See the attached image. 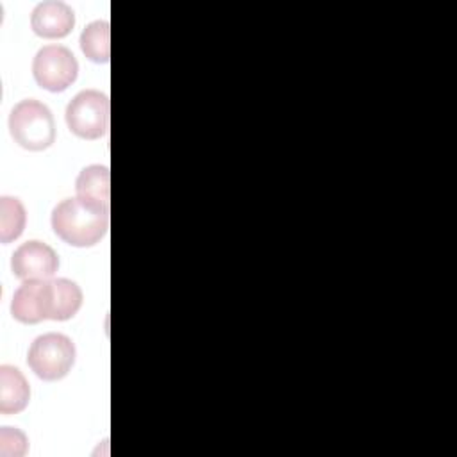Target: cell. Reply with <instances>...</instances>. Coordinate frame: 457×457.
Returning <instances> with one entry per match:
<instances>
[{"label":"cell","mask_w":457,"mask_h":457,"mask_svg":"<svg viewBox=\"0 0 457 457\" xmlns=\"http://www.w3.org/2000/svg\"><path fill=\"white\" fill-rule=\"evenodd\" d=\"M75 25L73 9L59 0H46L34 7L30 14V27L34 34L45 39L64 37Z\"/></svg>","instance_id":"8"},{"label":"cell","mask_w":457,"mask_h":457,"mask_svg":"<svg viewBox=\"0 0 457 457\" xmlns=\"http://www.w3.org/2000/svg\"><path fill=\"white\" fill-rule=\"evenodd\" d=\"M30 387L23 373L9 364L0 366V412L16 414L27 407Z\"/></svg>","instance_id":"9"},{"label":"cell","mask_w":457,"mask_h":457,"mask_svg":"<svg viewBox=\"0 0 457 457\" xmlns=\"http://www.w3.org/2000/svg\"><path fill=\"white\" fill-rule=\"evenodd\" d=\"M54 284V312L52 320L64 321L73 318L82 305L80 287L68 278H52Z\"/></svg>","instance_id":"12"},{"label":"cell","mask_w":457,"mask_h":457,"mask_svg":"<svg viewBox=\"0 0 457 457\" xmlns=\"http://www.w3.org/2000/svg\"><path fill=\"white\" fill-rule=\"evenodd\" d=\"M80 50L93 62H109L111 59L109 21L98 20L89 23L80 34Z\"/></svg>","instance_id":"11"},{"label":"cell","mask_w":457,"mask_h":457,"mask_svg":"<svg viewBox=\"0 0 457 457\" xmlns=\"http://www.w3.org/2000/svg\"><path fill=\"white\" fill-rule=\"evenodd\" d=\"M27 214L25 207L18 198L2 196L0 198V241L4 245L14 241L21 236L25 228Z\"/></svg>","instance_id":"13"},{"label":"cell","mask_w":457,"mask_h":457,"mask_svg":"<svg viewBox=\"0 0 457 457\" xmlns=\"http://www.w3.org/2000/svg\"><path fill=\"white\" fill-rule=\"evenodd\" d=\"M59 268V257L52 246L41 241L20 245L11 257V270L21 280L52 278Z\"/></svg>","instance_id":"7"},{"label":"cell","mask_w":457,"mask_h":457,"mask_svg":"<svg viewBox=\"0 0 457 457\" xmlns=\"http://www.w3.org/2000/svg\"><path fill=\"white\" fill-rule=\"evenodd\" d=\"M27 362L39 378L59 380L68 375L75 362V345L64 334H43L32 341Z\"/></svg>","instance_id":"3"},{"label":"cell","mask_w":457,"mask_h":457,"mask_svg":"<svg viewBox=\"0 0 457 457\" xmlns=\"http://www.w3.org/2000/svg\"><path fill=\"white\" fill-rule=\"evenodd\" d=\"M77 196L109 209V168L91 164L84 168L75 182Z\"/></svg>","instance_id":"10"},{"label":"cell","mask_w":457,"mask_h":457,"mask_svg":"<svg viewBox=\"0 0 457 457\" xmlns=\"http://www.w3.org/2000/svg\"><path fill=\"white\" fill-rule=\"evenodd\" d=\"M52 311H54L52 278L23 280V284L16 289L11 302L12 316L18 321L27 325H34L43 320H52Z\"/></svg>","instance_id":"6"},{"label":"cell","mask_w":457,"mask_h":457,"mask_svg":"<svg viewBox=\"0 0 457 457\" xmlns=\"http://www.w3.org/2000/svg\"><path fill=\"white\" fill-rule=\"evenodd\" d=\"M29 448V439L20 428L2 427L0 430V453L2 457H21Z\"/></svg>","instance_id":"14"},{"label":"cell","mask_w":457,"mask_h":457,"mask_svg":"<svg viewBox=\"0 0 457 457\" xmlns=\"http://www.w3.org/2000/svg\"><path fill=\"white\" fill-rule=\"evenodd\" d=\"M54 232L71 246H93L109 228V209L79 196L66 198L52 211Z\"/></svg>","instance_id":"1"},{"label":"cell","mask_w":457,"mask_h":457,"mask_svg":"<svg viewBox=\"0 0 457 457\" xmlns=\"http://www.w3.org/2000/svg\"><path fill=\"white\" fill-rule=\"evenodd\" d=\"M79 73V64L70 48L62 45L43 46L32 61V75L46 91L59 93L68 89Z\"/></svg>","instance_id":"5"},{"label":"cell","mask_w":457,"mask_h":457,"mask_svg":"<svg viewBox=\"0 0 457 457\" xmlns=\"http://www.w3.org/2000/svg\"><path fill=\"white\" fill-rule=\"evenodd\" d=\"M68 129L82 139H98L109 129V98L98 89H84L66 107Z\"/></svg>","instance_id":"4"},{"label":"cell","mask_w":457,"mask_h":457,"mask_svg":"<svg viewBox=\"0 0 457 457\" xmlns=\"http://www.w3.org/2000/svg\"><path fill=\"white\" fill-rule=\"evenodd\" d=\"M9 132L20 146L41 152L55 139L54 116L45 104L32 98L21 100L9 114Z\"/></svg>","instance_id":"2"}]
</instances>
